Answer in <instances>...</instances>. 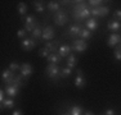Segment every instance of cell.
<instances>
[{"mask_svg":"<svg viewBox=\"0 0 121 115\" xmlns=\"http://www.w3.org/2000/svg\"><path fill=\"white\" fill-rule=\"evenodd\" d=\"M23 78L25 77L22 76V74H18V76H16V78H14L13 80V84L14 86H17V87H21V86H23Z\"/></svg>","mask_w":121,"mask_h":115,"instance_id":"7402d4cb","label":"cell"},{"mask_svg":"<svg viewBox=\"0 0 121 115\" xmlns=\"http://www.w3.org/2000/svg\"><path fill=\"white\" fill-rule=\"evenodd\" d=\"M107 27H108V30L112 31V32H119L120 28H121V22L112 19V21H109V22L107 23Z\"/></svg>","mask_w":121,"mask_h":115,"instance_id":"7c38bea8","label":"cell"},{"mask_svg":"<svg viewBox=\"0 0 121 115\" xmlns=\"http://www.w3.org/2000/svg\"><path fill=\"white\" fill-rule=\"evenodd\" d=\"M76 61H77L76 56H75L73 54H71V55L68 56V59H67V65H68V68L72 69V68L75 67V65H76Z\"/></svg>","mask_w":121,"mask_h":115,"instance_id":"603a6c76","label":"cell"},{"mask_svg":"<svg viewBox=\"0 0 121 115\" xmlns=\"http://www.w3.org/2000/svg\"><path fill=\"white\" fill-rule=\"evenodd\" d=\"M48 9L52 12H58L59 10V4L57 1H49L48 3Z\"/></svg>","mask_w":121,"mask_h":115,"instance_id":"cb8c5ba5","label":"cell"},{"mask_svg":"<svg viewBox=\"0 0 121 115\" xmlns=\"http://www.w3.org/2000/svg\"><path fill=\"white\" fill-rule=\"evenodd\" d=\"M90 37H91V31L86 30V28H85V30H82L81 33H80V38L84 40V41H85V40H88V38H90Z\"/></svg>","mask_w":121,"mask_h":115,"instance_id":"d4e9b609","label":"cell"},{"mask_svg":"<svg viewBox=\"0 0 121 115\" xmlns=\"http://www.w3.org/2000/svg\"><path fill=\"white\" fill-rule=\"evenodd\" d=\"M50 54L52 53L48 50L47 47H43V49H40V50H39V56H41V58H48Z\"/></svg>","mask_w":121,"mask_h":115,"instance_id":"f1b7e54d","label":"cell"},{"mask_svg":"<svg viewBox=\"0 0 121 115\" xmlns=\"http://www.w3.org/2000/svg\"><path fill=\"white\" fill-rule=\"evenodd\" d=\"M9 69L13 72V73H16L18 69H21V67H19V64H18L17 61H12V63L9 64Z\"/></svg>","mask_w":121,"mask_h":115,"instance_id":"f546056e","label":"cell"},{"mask_svg":"<svg viewBox=\"0 0 121 115\" xmlns=\"http://www.w3.org/2000/svg\"><path fill=\"white\" fill-rule=\"evenodd\" d=\"M16 78V74L13 73L10 69H4V70L1 72V80L5 83L7 86L9 84H13V80Z\"/></svg>","mask_w":121,"mask_h":115,"instance_id":"6da1fadb","label":"cell"},{"mask_svg":"<svg viewBox=\"0 0 121 115\" xmlns=\"http://www.w3.org/2000/svg\"><path fill=\"white\" fill-rule=\"evenodd\" d=\"M21 46H22V49H23V50L30 51V50H32V49L36 46V42L34 41L32 38H25L23 41H22Z\"/></svg>","mask_w":121,"mask_h":115,"instance_id":"8fae6325","label":"cell"},{"mask_svg":"<svg viewBox=\"0 0 121 115\" xmlns=\"http://www.w3.org/2000/svg\"><path fill=\"white\" fill-rule=\"evenodd\" d=\"M45 47H47L52 54L58 53V42L57 41H48L47 44H45Z\"/></svg>","mask_w":121,"mask_h":115,"instance_id":"e0dca14e","label":"cell"},{"mask_svg":"<svg viewBox=\"0 0 121 115\" xmlns=\"http://www.w3.org/2000/svg\"><path fill=\"white\" fill-rule=\"evenodd\" d=\"M26 34H27V31L26 30H18L17 31V37L18 38H26Z\"/></svg>","mask_w":121,"mask_h":115,"instance_id":"d6a6232c","label":"cell"},{"mask_svg":"<svg viewBox=\"0 0 121 115\" xmlns=\"http://www.w3.org/2000/svg\"><path fill=\"white\" fill-rule=\"evenodd\" d=\"M120 41H121L120 34L113 33V34H111L109 38H108V46H109V47H113V46H116L117 44H120Z\"/></svg>","mask_w":121,"mask_h":115,"instance_id":"4fadbf2b","label":"cell"},{"mask_svg":"<svg viewBox=\"0 0 121 115\" xmlns=\"http://www.w3.org/2000/svg\"><path fill=\"white\" fill-rule=\"evenodd\" d=\"M86 84V80L84 78V74H82V70L81 69H77V76H76V79H75V86L77 88H84Z\"/></svg>","mask_w":121,"mask_h":115,"instance_id":"8992f818","label":"cell"},{"mask_svg":"<svg viewBox=\"0 0 121 115\" xmlns=\"http://www.w3.org/2000/svg\"><path fill=\"white\" fill-rule=\"evenodd\" d=\"M71 73H72V69L71 68H63L62 70H60V77H63V78H67V77L71 76Z\"/></svg>","mask_w":121,"mask_h":115,"instance_id":"484cf974","label":"cell"},{"mask_svg":"<svg viewBox=\"0 0 121 115\" xmlns=\"http://www.w3.org/2000/svg\"><path fill=\"white\" fill-rule=\"evenodd\" d=\"M5 93H7L8 96H10V97L17 96V95H18V87H17V86H14V84L7 86V87H5Z\"/></svg>","mask_w":121,"mask_h":115,"instance_id":"9a60e30c","label":"cell"},{"mask_svg":"<svg viewBox=\"0 0 121 115\" xmlns=\"http://www.w3.org/2000/svg\"><path fill=\"white\" fill-rule=\"evenodd\" d=\"M109 9L107 7H99V8H93L90 9L91 15H95V17H106L108 14Z\"/></svg>","mask_w":121,"mask_h":115,"instance_id":"52a82bcc","label":"cell"},{"mask_svg":"<svg viewBox=\"0 0 121 115\" xmlns=\"http://www.w3.org/2000/svg\"><path fill=\"white\" fill-rule=\"evenodd\" d=\"M13 106H14V100L5 99L4 101L1 102V110H4V109H12Z\"/></svg>","mask_w":121,"mask_h":115,"instance_id":"ffe728a7","label":"cell"},{"mask_svg":"<svg viewBox=\"0 0 121 115\" xmlns=\"http://www.w3.org/2000/svg\"><path fill=\"white\" fill-rule=\"evenodd\" d=\"M62 115H68V114H62Z\"/></svg>","mask_w":121,"mask_h":115,"instance_id":"f35d334b","label":"cell"},{"mask_svg":"<svg viewBox=\"0 0 121 115\" xmlns=\"http://www.w3.org/2000/svg\"><path fill=\"white\" fill-rule=\"evenodd\" d=\"M45 73H47V76L49 78L54 79L57 78V77L59 76V68L57 64H49L47 68H45Z\"/></svg>","mask_w":121,"mask_h":115,"instance_id":"7a4b0ae2","label":"cell"},{"mask_svg":"<svg viewBox=\"0 0 121 115\" xmlns=\"http://www.w3.org/2000/svg\"><path fill=\"white\" fill-rule=\"evenodd\" d=\"M90 10L88 9V8H85V9H82V10H80V12H77V13H75V18L76 19H86V18H89L90 17Z\"/></svg>","mask_w":121,"mask_h":115,"instance_id":"5bb4252c","label":"cell"},{"mask_svg":"<svg viewBox=\"0 0 121 115\" xmlns=\"http://www.w3.org/2000/svg\"><path fill=\"white\" fill-rule=\"evenodd\" d=\"M60 59H62V58H60L57 53L50 54V55H49V56L47 58V60H48L49 64H58V63L60 61Z\"/></svg>","mask_w":121,"mask_h":115,"instance_id":"ac0fdd59","label":"cell"},{"mask_svg":"<svg viewBox=\"0 0 121 115\" xmlns=\"http://www.w3.org/2000/svg\"><path fill=\"white\" fill-rule=\"evenodd\" d=\"M103 115H115V111L112 110V109H108V110H106V113Z\"/></svg>","mask_w":121,"mask_h":115,"instance_id":"d590c367","label":"cell"},{"mask_svg":"<svg viewBox=\"0 0 121 115\" xmlns=\"http://www.w3.org/2000/svg\"><path fill=\"white\" fill-rule=\"evenodd\" d=\"M71 51H72V46H70V45H62V46H59L58 55H59L60 58L70 56V55H71Z\"/></svg>","mask_w":121,"mask_h":115,"instance_id":"30bf717a","label":"cell"},{"mask_svg":"<svg viewBox=\"0 0 121 115\" xmlns=\"http://www.w3.org/2000/svg\"><path fill=\"white\" fill-rule=\"evenodd\" d=\"M115 59H116V60H121V50L119 47L115 50Z\"/></svg>","mask_w":121,"mask_h":115,"instance_id":"e575fe53","label":"cell"},{"mask_svg":"<svg viewBox=\"0 0 121 115\" xmlns=\"http://www.w3.org/2000/svg\"><path fill=\"white\" fill-rule=\"evenodd\" d=\"M97 26H98V23H97V19H95V18H90V19H88V21H86V23H85L86 30H89V31L95 30Z\"/></svg>","mask_w":121,"mask_h":115,"instance_id":"d6986e66","label":"cell"},{"mask_svg":"<svg viewBox=\"0 0 121 115\" xmlns=\"http://www.w3.org/2000/svg\"><path fill=\"white\" fill-rule=\"evenodd\" d=\"M21 74L25 77V78H27V77H30L31 74H32V72H34V69H32V65L31 64H28V63H25V64H22L21 65Z\"/></svg>","mask_w":121,"mask_h":115,"instance_id":"9c48e42d","label":"cell"},{"mask_svg":"<svg viewBox=\"0 0 121 115\" xmlns=\"http://www.w3.org/2000/svg\"><path fill=\"white\" fill-rule=\"evenodd\" d=\"M81 31H82L81 26H79V24H73V26H71V27H70V30H68V33H70V36L75 37V36H80Z\"/></svg>","mask_w":121,"mask_h":115,"instance_id":"2e32d148","label":"cell"},{"mask_svg":"<svg viewBox=\"0 0 121 115\" xmlns=\"http://www.w3.org/2000/svg\"><path fill=\"white\" fill-rule=\"evenodd\" d=\"M70 115H82V109L79 106H72L70 111Z\"/></svg>","mask_w":121,"mask_h":115,"instance_id":"4316f807","label":"cell"},{"mask_svg":"<svg viewBox=\"0 0 121 115\" xmlns=\"http://www.w3.org/2000/svg\"><path fill=\"white\" fill-rule=\"evenodd\" d=\"M113 18H115V21H119V22H121V10H116V12H115Z\"/></svg>","mask_w":121,"mask_h":115,"instance_id":"836d02e7","label":"cell"},{"mask_svg":"<svg viewBox=\"0 0 121 115\" xmlns=\"http://www.w3.org/2000/svg\"><path fill=\"white\" fill-rule=\"evenodd\" d=\"M34 8L37 13H43L44 12V5H43L41 1H34Z\"/></svg>","mask_w":121,"mask_h":115,"instance_id":"83f0119b","label":"cell"},{"mask_svg":"<svg viewBox=\"0 0 121 115\" xmlns=\"http://www.w3.org/2000/svg\"><path fill=\"white\" fill-rule=\"evenodd\" d=\"M56 36V32H54V28L52 26H47V27L43 28V38L47 40V41H52Z\"/></svg>","mask_w":121,"mask_h":115,"instance_id":"5b68a950","label":"cell"},{"mask_svg":"<svg viewBox=\"0 0 121 115\" xmlns=\"http://www.w3.org/2000/svg\"><path fill=\"white\" fill-rule=\"evenodd\" d=\"M17 10H18V13L21 14V15H25V14L27 13V5H26L23 1H19L18 7H17Z\"/></svg>","mask_w":121,"mask_h":115,"instance_id":"44dd1931","label":"cell"},{"mask_svg":"<svg viewBox=\"0 0 121 115\" xmlns=\"http://www.w3.org/2000/svg\"><path fill=\"white\" fill-rule=\"evenodd\" d=\"M67 21H68V17H67V14L63 13V12H58V13H56V15H54V22L58 26L66 24Z\"/></svg>","mask_w":121,"mask_h":115,"instance_id":"ba28073f","label":"cell"},{"mask_svg":"<svg viewBox=\"0 0 121 115\" xmlns=\"http://www.w3.org/2000/svg\"><path fill=\"white\" fill-rule=\"evenodd\" d=\"M13 115H23V113H22V110H14Z\"/></svg>","mask_w":121,"mask_h":115,"instance_id":"8d00e7d4","label":"cell"},{"mask_svg":"<svg viewBox=\"0 0 121 115\" xmlns=\"http://www.w3.org/2000/svg\"><path fill=\"white\" fill-rule=\"evenodd\" d=\"M26 26H25V30L27 31V32H34V30L37 27L36 26V23H37V19H36V17H34V15H28V17H26Z\"/></svg>","mask_w":121,"mask_h":115,"instance_id":"3957f363","label":"cell"},{"mask_svg":"<svg viewBox=\"0 0 121 115\" xmlns=\"http://www.w3.org/2000/svg\"><path fill=\"white\" fill-rule=\"evenodd\" d=\"M43 36V30L40 27H36L32 32V37L34 38H37V37H41Z\"/></svg>","mask_w":121,"mask_h":115,"instance_id":"4dcf8cb0","label":"cell"},{"mask_svg":"<svg viewBox=\"0 0 121 115\" xmlns=\"http://www.w3.org/2000/svg\"><path fill=\"white\" fill-rule=\"evenodd\" d=\"M84 115H93V113H90V111H86Z\"/></svg>","mask_w":121,"mask_h":115,"instance_id":"74e56055","label":"cell"},{"mask_svg":"<svg viewBox=\"0 0 121 115\" xmlns=\"http://www.w3.org/2000/svg\"><path fill=\"white\" fill-rule=\"evenodd\" d=\"M86 47H88V44L84 41V40H75L72 42V50H75L76 53H82V51L86 50Z\"/></svg>","mask_w":121,"mask_h":115,"instance_id":"277c9868","label":"cell"},{"mask_svg":"<svg viewBox=\"0 0 121 115\" xmlns=\"http://www.w3.org/2000/svg\"><path fill=\"white\" fill-rule=\"evenodd\" d=\"M88 3L94 8H99V7H102V4L104 1H100V0H90V1H88Z\"/></svg>","mask_w":121,"mask_h":115,"instance_id":"1f68e13d","label":"cell"}]
</instances>
